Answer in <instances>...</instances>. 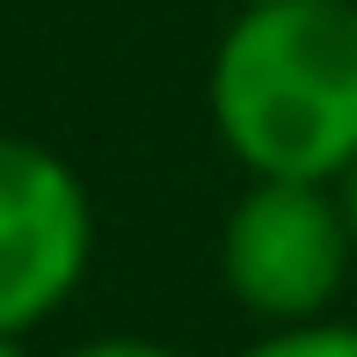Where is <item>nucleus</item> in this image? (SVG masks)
<instances>
[{
    "label": "nucleus",
    "instance_id": "1",
    "mask_svg": "<svg viewBox=\"0 0 357 357\" xmlns=\"http://www.w3.org/2000/svg\"><path fill=\"white\" fill-rule=\"evenodd\" d=\"M204 117L255 183H343L357 160V0L234 8L204 66Z\"/></svg>",
    "mask_w": 357,
    "mask_h": 357
},
{
    "label": "nucleus",
    "instance_id": "2",
    "mask_svg": "<svg viewBox=\"0 0 357 357\" xmlns=\"http://www.w3.org/2000/svg\"><path fill=\"white\" fill-rule=\"evenodd\" d=\"M357 234L335 183H255L219 219V284L263 328L328 321L350 284Z\"/></svg>",
    "mask_w": 357,
    "mask_h": 357
},
{
    "label": "nucleus",
    "instance_id": "3",
    "mask_svg": "<svg viewBox=\"0 0 357 357\" xmlns=\"http://www.w3.org/2000/svg\"><path fill=\"white\" fill-rule=\"evenodd\" d=\"M95 263V197L59 146L0 132V335H29Z\"/></svg>",
    "mask_w": 357,
    "mask_h": 357
},
{
    "label": "nucleus",
    "instance_id": "4",
    "mask_svg": "<svg viewBox=\"0 0 357 357\" xmlns=\"http://www.w3.org/2000/svg\"><path fill=\"white\" fill-rule=\"evenodd\" d=\"M241 357H357V321H291V328H263Z\"/></svg>",
    "mask_w": 357,
    "mask_h": 357
},
{
    "label": "nucleus",
    "instance_id": "5",
    "mask_svg": "<svg viewBox=\"0 0 357 357\" xmlns=\"http://www.w3.org/2000/svg\"><path fill=\"white\" fill-rule=\"evenodd\" d=\"M59 357H183V350L160 343V335H88V343H73Z\"/></svg>",
    "mask_w": 357,
    "mask_h": 357
},
{
    "label": "nucleus",
    "instance_id": "6",
    "mask_svg": "<svg viewBox=\"0 0 357 357\" xmlns=\"http://www.w3.org/2000/svg\"><path fill=\"white\" fill-rule=\"evenodd\" d=\"M335 197H343V212H350V234H357V160L343 168V183H335Z\"/></svg>",
    "mask_w": 357,
    "mask_h": 357
},
{
    "label": "nucleus",
    "instance_id": "7",
    "mask_svg": "<svg viewBox=\"0 0 357 357\" xmlns=\"http://www.w3.org/2000/svg\"><path fill=\"white\" fill-rule=\"evenodd\" d=\"M0 357H29V343L22 335H0Z\"/></svg>",
    "mask_w": 357,
    "mask_h": 357
},
{
    "label": "nucleus",
    "instance_id": "8",
    "mask_svg": "<svg viewBox=\"0 0 357 357\" xmlns=\"http://www.w3.org/2000/svg\"><path fill=\"white\" fill-rule=\"evenodd\" d=\"M234 8H263V0H234Z\"/></svg>",
    "mask_w": 357,
    "mask_h": 357
}]
</instances>
